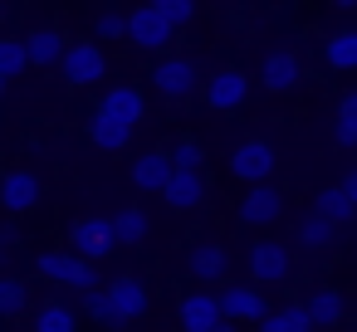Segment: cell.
I'll return each instance as SVG.
<instances>
[{
  "label": "cell",
  "mask_w": 357,
  "mask_h": 332,
  "mask_svg": "<svg viewBox=\"0 0 357 332\" xmlns=\"http://www.w3.org/2000/svg\"><path fill=\"white\" fill-rule=\"evenodd\" d=\"M35 274L50 278V283H59V288H79V293L98 288L93 259H84V254H74V249H45V254L35 259Z\"/></svg>",
  "instance_id": "1"
},
{
  "label": "cell",
  "mask_w": 357,
  "mask_h": 332,
  "mask_svg": "<svg viewBox=\"0 0 357 332\" xmlns=\"http://www.w3.org/2000/svg\"><path fill=\"white\" fill-rule=\"evenodd\" d=\"M147 79H152V88H157V98H167V103H186V98H196V88H206L196 59H186V54L157 59V69H152Z\"/></svg>",
  "instance_id": "2"
},
{
  "label": "cell",
  "mask_w": 357,
  "mask_h": 332,
  "mask_svg": "<svg viewBox=\"0 0 357 332\" xmlns=\"http://www.w3.org/2000/svg\"><path fill=\"white\" fill-rule=\"evenodd\" d=\"M128 40L147 54H162L172 40H176V25L157 10V0H142L137 10H128Z\"/></svg>",
  "instance_id": "3"
},
{
  "label": "cell",
  "mask_w": 357,
  "mask_h": 332,
  "mask_svg": "<svg viewBox=\"0 0 357 332\" xmlns=\"http://www.w3.org/2000/svg\"><path fill=\"white\" fill-rule=\"evenodd\" d=\"M274 147L269 142H259V137H250V142H235V152H230V176L235 181H245V186H259V181H269L274 176Z\"/></svg>",
  "instance_id": "4"
},
{
  "label": "cell",
  "mask_w": 357,
  "mask_h": 332,
  "mask_svg": "<svg viewBox=\"0 0 357 332\" xmlns=\"http://www.w3.org/2000/svg\"><path fill=\"white\" fill-rule=\"evenodd\" d=\"M118 244H123V239H118V225L103 220V215H89V220H79V225L69 230V249L84 254V259H93V264L108 259Z\"/></svg>",
  "instance_id": "5"
},
{
  "label": "cell",
  "mask_w": 357,
  "mask_h": 332,
  "mask_svg": "<svg viewBox=\"0 0 357 332\" xmlns=\"http://www.w3.org/2000/svg\"><path fill=\"white\" fill-rule=\"evenodd\" d=\"M279 215H284V191H279V186H269V181L250 186V191L240 196V205H235V220H240V225H255V230L274 225Z\"/></svg>",
  "instance_id": "6"
},
{
  "label": "cell",
  "mask_w": 357,
  "mask_h": 332,
  "mask_svg": "<svg viewBox=\"0 0 357 332\" xmlns=\"http://www.w3.org/2000/svg\"><path fill=\"white\" fill-rule=\"evenodd\" d=\"M176 322H181V332H215V327L225 322V303H220V293H211V288L186 293L181 308H176Z\"/></svg>",
  "instance_id": "7"
},
{
  "label": "cell",
  "mask_w": 357,
  "mask_h": 332,
  "mask_svg": "<svg viewBox=\"0 0 357 332\" xmlns=\"http://www.w3.org/2000/svg\"><path fill=\"white\" fill-rule=\"evenodd\" d=\"M64 79L74 84V88H93L103 74H108V54L98 49V45H89V40H79V45H69V54H64Z\"/></svg>",
  "instance_id": "8"
},
{
  "label": "cell",
  "mask_w": 357,
  "mask_h": 332,
  "mask_svg": "<svg viewBox=\"0 0 357 332\" xmlns=\"http://www.w3.org/2000/svg\"><path fill=\"white\" fill-rule=\"evenodd\" d=\"M201 93H206V103H211L215 113H235V108L250 98V74H245V69H215Z\"/></svg>",
  "instance_id": "9"
},
{
  "label": "cell",
  "mask_w": 357,
  "mask_h": 332,
  "mask_svg": "<svg viewBox=\"0 0 357 332\" xmlns=\"http://www.w3.org/2000/svg\"><path fill=\"white\" fill-rule=\"evenodd\" d=\"M172 176H176V161H172V152H142L137 161H132V186L137 191H147V196H167V186H172Z\"/></svg>",
  "instance_id": "10"
},
{
  "label": "cell",
  "mask_w": 357,
  "mask_h": 332,
  "mask_svg": "<svg viewBox=\"0 0 357 332\" xmlns=\"http://www.w3.org/2000/svg\"><path fill=\"white\" fill-rule=\"evenodd\" d=\"M225 274H230V254H225V244L201 239V244L186 249V278H196V283H220Z\"/></svg>",
  "instance_id": "11"
},
{
  "label": "cell",
  "mask_w": 357,
  "mask_h": 332,
  "mask_svg": "<svg viewBox=\"0 0 357 332\" xmlns=\"http://www.w3.org/2000/svg\"><path fill=\"white\" fill-rule=\"evenodd\" d=\"M250 274H255V283H289L294 254H289L284 244H274V239H259V244L250 249Z\"/></svg>",
  "instance_id": "12"
},
{
  "label": "cell",
  "mask_w": 357,
  "mask_h": 332,
  "mask_svg": "<svg viewBox=\"0 0 357 332\" xmlns=\"http://www.w3.org/2000/svg\"><path fill=\"white\" fill-rule=\"evenodd\" d=\"M108 293H113V317H108V327H128V322H137V317L152 308V293H147L137 278H113Z\"/></svg>",
  "instance_id": "13"
},
{
  "label": "cell",
  "mask_w": 357,
  "mask_h": 332,
  "mask_svg": "<svg viewBox=\"0 0 357 332\" xmlns=\"http://www.w3.org/2000/svg\"><path fill=\"white\" fill-rule=\"evenodd\" d=\"M298 79H303V64H298L294 49H269V54H264V64H259V84H264L269 93H294Z\"/></svg>",
  "instance_id": "14"
},
{
  "label": "cell",
  "mask_w": 357,
  "mask_h": 332,
  "mask_svg": "<svg viewBox=\"0 0 357 332\" xmlns=\"http://www.w3.org/2000/svg\"><path fill=\"white\" fill-rule=\"evenodd\" d=\"M220 303H225V317H235V322H264L274 313L255 283H225L220 288Z\"/></svg>",
  "instance_id": "15"
},
{
  "label": "cell",
  "mask_w": 357,
  "mask_h": 332,
  "mask_svg": "<svg viewBox=\"0 0 357 332\" xmlns=\"http://www.w3.org/2000/svg\"><path fill=\"white\" fill-rule=\"evenodd\" d=\"M40 196H45V186H40V176H35V171H6V181H0V200H6V210H10V215L35 210V205H40Z\"/></svg>",
  "instance_id": "16"
},
{
  "label": "cell",
  "mask_w": 357,
  "mask_h": 332,
  "mask_svg": "<svg viewBox=\"0 0 357 332\" xmlns=\"http://www.w3.org/2000/svg\"><path fill=\"white\" fill-rule=\"evenodd\" d=\"M206 200H211L206 176H201V171H181V166H176V176H172V186H167V205H172V210H201Z\"/></svg>",
  "instance_id": "17"
},
{
  "label": "cell",
  "mask_w": 357,
  "mask_h": 332,
  "mask_svg": "<svg viewBox=\"0 0 357 332\" xmlns=\"http://www.w3.org/2000/svg\"><path fill=\"white\" fill-rule=\"evenodd\" d=\"M89 137H93V147H103V152H123L128 142H132V122H123V118H113V113H93L89 118Z\"/></svg>",
  "instance_id": "18"
},
{
  "label": "cell",
  "mask_w": 357,
  "mask_h": 332,
  "mask_svg": "<svg viewBox=\"0 0 357 332\" xmlns=\"http://www.w3.org/2000/svg\"><path fill=\"white\" fill-rule=\"evenodd\" d=\"M98 108L137 127V122H142V113H147V98H142V88H132V84H118V88H108V93H103V103H98Z\"/></svg>",
  "instance_id": "19"
},
{
  "label": "cell",
  "mask_w": 357,
  "mask_h": 332,
  "mask_svg": "<svg viewBox=\"0 0 357 332\" xmlns=\"http://www.w3.org/2000/svg\"><path fill=\"white\" fill-rule=\"evenodd\" d=\"M25 45H30V59H35V69L64 64V54H69V40H64L59 30H50V25H40L35 35H25Z\"/></svg>",
  "instance_id": "20"
},
{
  "label": "cell",
  "mask_w": 357,
  "mask_h": 332,
  "mask_svg": "<svg viewBox=\"0 0 357 332\" xmlns=\"http://www.w3.org/2000/svg\"><path fill=\"white\" fill-rule=\"evenodd\" d=\"M298 244L308 249V254H323V249H333V239H337V225L328 220V215H318V210H308L303 220H298Z\"/></svg>",
  "instance_id": "21"
},
{
  "label": "cell",
  "mask_w": 357,
  "mask_h": 332,
  "mask_svg": "<svg viewBox=\"0 0 357 332\" xmlns=\"http://www.w3.org/2000/svg\"><path fill=\"white\" fill-rule=\"evenodd\" d=\"M323 59H328V69L352 74V69H357V30H333V35L323 40Z\"/></svg>",
  "instance_id": "22"
},
{
  "label": "cell",
  "mask_w": 357,
  "mask_h": 332,
  "mask_svg": "<svg viewBox=\"0 0 357 332\" xmlns=\"http://www.w3.org/2000/svg\"><path fill=\"white\" fill-rule=\"evenodd\" d=\"M303 303H308V313H313V327H337L342 313H347V303H342L337 288H313Z\"/></svg>",
  "instance_id": "23"
},
{
  "label": "cell",
  "mask_w": 357,
  "mask_h": 332,
  "mask_svg": "<svg viewBox=\"0 0 357 332\" xmlns=\"http://www.w3.org/2000/svg\"><path fill=\"white\" fill-rule=\"evenodd\" d=\"M259 332H313V313L308 303H284L259 322Z\"/></svg>",
  "instance_id": "24"
},
{
  "label": "cell",
  "mask_w": 357,
  "mask_h": 332,
  "mask_svg": "<svg viewBox=\"0 0 357 332\" xmlns=\"http://www.w3.org/2000/svg\"><path fill=\"white\" fill-rule=\"evenodd\" d=\"M30 332H79V313L69 303H40V313L30 317Z\"/></svg>",
  "instance_id": "25"
},
{
  "label": "cell",
  "mask_w": 357,
  "mask_h": 332,
  "mask_svg": "<svg viewBox=\"0 0 357 332\" xmlns=\"http://www.w3.org/2000/svg\"><path fill=\"white\" fill-rule=\"evenodd\" d=\"M313 210H318V215H328L333 225H347V220L357 215V205H352V196H347L342 186H323V191L313 196Z\"/></svg>",
  "instance_id": "26"
},
{
  "label": "cell",
  "mask_w": 357,
  "mask_h": 332,
  "mask_svg": "<svg viewBox=\"0 0 357 332\" xmlns=\"http://www.w3.org/2000/svg\"><path fill=\"white\" fill-rule=\"evenodd\" d=\"M333 142H337V147H357V88L337 103V118H333Z\"/></svg>",
  "instance_id": "27"
},
{
  "label": "cell",
  "mask_w": 357,
  "mask_h": 332,
  "mask_svg": "<svg viewBox=\"0 0 357 332\" xmlns=\"http://www.w3.org/2000/svg\"><path fill=\"white\" fill-rule=\"evenodd\" d=\"M30 45L25 40H0V79H20L30 69Z\"/></svg>",
  "instance_id": "28"
},
{
  "label": "cell",
  "mask_w": 357,
  "mask_h": 332,
  "mask_svg": "<svg viewBox=\"0 0 357 332\" xmlns=\"http://www.w3.org/2000/svg\"><path fill=\"white\" fill-rule=\"evenodd\" d=\"M113 225H118V239H123L128 249H137V244L147 239V230H152V225H147V215H142L137 205H128V210H118V215H113Z\"/></svg>",
  "instance_id": "29"
},
{
  "label": "cell",
  "mask_w": 357,
  "mask_h": 332,
  "mask_svg": "<svg viewBox=\"0 0 357 332\" xmlns=\"http://www.w3.org/2000/svg\"><path fill=\"white\" fill-rule=\"evenodd\" d=\"M25 303H30L25 278H20V274H6V278H0V317H20Z\"/></svg>",
  "instance_id": "30"
},
{
  "label": "cell",
  "mask_w": 357,
  "mask_h": 332,
  "mask_svg": "<svg viewBox=\"0 0 357 332\" xmlns=\"http://www.w3.org/2000/svg\"><path fill=\"white\" fill-rule=\"evenodd\" d=\"M172 161H176L181 171H201V166H206V147L191 142V137H181V142L172 147Z\"/></svg>",
  "instance_id": "31"
},
{
  "label": "cell",
  "mask_w": 357,
  "mask_h": 332,
  "mask_svg": "<svg viewBox=\"0 0 357 332\" xmlns=\"http://www.w3.org/2000/svg\"><path fill=\"white\" fill-rule=\"evenodd\" d=\"M157 10L181 30V25H191V20H196V0H157Z\"/></svg>",
  "instance_id": "32"
},
{
  "label": "cell",
  "mask_w": 357,
  "mask_h": 332,
  "mask_svg": "<svg viewBox=\"0 0 357 332\" xmlns=\"http://www.w3.org/2000/svg\"><path fill=\"white\" fill-rule=\"evenodd\" d=\"M84 313L98 317V322H108V317H113V293H108V288H89V293H84Z\"/></svg>",
  "instance_id": "33"
},
{
  "label": "cell",
  "mask_w": 357,
  "mask_h": 332,
  "mask_svg": "<svg viewBox=\"0 0 357 332\" xmlns=\"http://www.w3.org/2000/svg\"><path fill=\"white\" fill-rule=\"evenodd\" d=\"M93 30H98V40H118V35H128V15L123 10H103L93 20Z\"/></svg>",
  "instance_id": "34"
},
{
  "label": "cell",
  "mask_w": 357,
  "mask_h": 332,
  "mask_svg": "<svg viewBox=\"0 0 357 332\" xmlns=\"http://www.w3.org/2000/svg\"><path fill=\"white\" fill-rule=\"evenodd\" d=\"M337 186H342V191H347V196H352V205H357V166H352V171H347V176H342V181H337Z\"/></svg>",
  "instance_id": "35"
},
{
  "label": "cell",
  "mask_w": 357,
  "mask_h": 332,
  "mask_svg": "<svg viewBox=\"0 0 357 332\" xmlns=\"http://www.w3.org/2000/svg\"><path fill=\"white\" fill-rule=\"evenodd\" d=\"M15 239H20V230H15V225H6V230H0V244H6V254L15 249Z\"/></svg>",
  "instance_id": "36"
},
{
  "label": "cell",
  "mask_w": 357,
  "mask_h": 332,
  "mask_svg": "<svg viewBox=\"0 0 357 332\" xmlns=\"http://www.w3.org/2000/svg\"><path fill=\"white\" fill-rule=\"evenodd\" d=\"M215 332H240V322H235V317H225V322H220Z\"/></svg>",
  "instance_id": "37"
},
{
  "label": "cell",
  "mask_w": 357,
  "mask_h": 332,
  "mask_svg": "<svg viewBox=\"0 0 357 332\" xmlns=\"http://www.w3.org/2000/svg\"><path fill=\"white\" fill-rule=\"evenodd\" d=\"M333 6H337V10H357V0H333Z\"/></svg>",
  "instance_id": "38"
}]
</instances>
